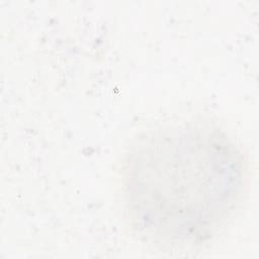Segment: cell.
Returning <instances> with one entry per match:
<instances>
[{"label":"cell","mask_w":259,"mask_h":259,"mask_svg":"<svg viewBox=\"0 0 259 259\" xmlns=\"http://www.w3.org/2000/svg\"><path fill=\"white\" fill-rule=\"evenodd\" d=\"M245 186L239 149L209 123L150 130L135 140L123 166L131 224L167 251L191 249L217 235L239 208Z\"/></svg>","instance_id":"6da1fadb"}]
</instances>
